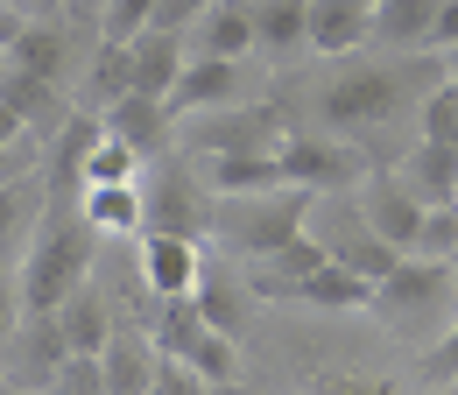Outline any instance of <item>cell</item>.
<instances>
[{
  "instance_id": "cell-1",
  "label": "cell",
  "mask_w": 458,
  "mask_h": 395,
  "mask_svg": "<svg viewBox=\"0 0 458 395\" xmlns=\"http://www.w3.org/2000/svg\"><path fill=\"white\" fill-rule=\"evenodd\" d=\"M99 262V226L78 212V198H50L43 226L21 254V311H64V296H78Z\"/></svg>"
},
{
  "instance_id": "cell-2",
  "label": "cell",
  "mask_w": 458,
  "mask_h": 395,
  "mask_svg": "<svg viewBox=\"0 0 458 395\" xmlns=\"http://www.w3.org/2000/svg\"><path fill=\"white\" fill-rule=\"evenodd\" d=\"M409 99H416V78L402 56H339V71L318 85V127L367 134V127H388Z\"/></svg>"
},
{
  "instance_id": "cell-3",
  "label": "cell",
  "mask_w": 458,
  "mask_h": 395,
  "mask_svg": "<svg viewBox=\"0 0 458 395\" xmlns=\"http://www.w3.org/2000/svg\"><path fill=\"white\" fill-rule=\"evenodd\" d=\"M388 332L416 339L423 325H452L458 318V262H430V254H409L395 276L374 289V311Z\"/></svg>"
},
{
  "instance_id": "cell-4",
  "label": "cell",
  "mask_w": 458,
  "mask_h": 395,
  "mask_svg": "<svg viewBox=\"0 0 458 395\" xmlns=\"http://www.w3.org/2000/svg\"><path fill=\"white\" fill-rule=\"evenodd\" d=\"M310 212H318V191L283 184V191H261V198H226L219 233H226L233 254L268 262V254H276V247H289L296 233H310Z\"/></svg>"
},
{
  "instance_id": "cell-5",
  "label": "cell",
  "mask_w": 458,
  "mask_h": 395,
  "mask_svg": "<svg viewBox=\"0 0 458 395\" xmlns=\"http://www.w3.org/2000/svg\"><path fill=\"white\" fill-rule=\"evenodd\" d=\"M289 134V113L276 99H240V107L219 113H198L191 120V156H233V149H283Z\"/></svg>"
},
{
  "instance_id": "cell-6",
  "label": "cell",
  "mask_w": 458,
  "mask_h": 395,
  "mask_svg": "<svg viewBox=\"0 0 458 395\" xmlns=\"http://www.w3.org/2000/svg\"><path fill=\"white\" fill-rule=\"evenodd\" d=\"M276 156H283V176H289V184H303V191H318V198L360 191V184L374 176L367 156H360L345 134H289Z\"/></svg>"
},
{
  "instance_id": "cell-7",
  "label": "cell",
  "mask_w": 458,
  "mask_h": 395,
  "mask_svg": "<svg viewBox=\"0 0 458 395\" xmlns=\"http://www.w3.org/2000/svg\"><path fill=\"white\" fill-rule=\"evenodd\" d=\"M148 198V233H212V184L198 176V163H156V176H141Z\"/></svg>"
},
{
  "instance_id": "cell-8",
  "label": "cell",
  "mask_w": 458,
  "mask_h": 395,
  "mask_svg": "<svg viewBox=\"0 0 458 395\" xmlns=\"http://www.w3.org/2000/svg\"><path fill=\"white\" fill-rule=\"evenodd\" d=\"M7 382L29 395H50L64 382V367H71V339H64L57 311H21V325H14V339H7Z\"/></svg>"
},
{
  "instance_id": "cell-9",
  "label": "cell",
  "mask_w": 458,
  "mask_h": 395,
  "mask_svg": "<svg viewBox=\"0 0 458 395\" xmlns=\"http://www.w3.org/2000/svg\"><path fill=\"white\" fill-rule=\"evenodd\" d=\"M360 219L374 226L381 240H395L402 254H416V240H423V219H430V198H416L402 169H374V176L360 184Z\"/></svg>"
},
{
  "instance_id": "cell-10",
  "label": "cell",
  "mask_w": 458,
  "mask_h": 395,
  "mask_svg": "<svg viewBox=\"0 0 458 395\" xmlns=\"http://www.w3.org/2000/svg\"><path fill=\"white\" fill-rule=\"evenodd\" d=\"M198 282H205V240L141 233V289L148 296H198Z\"/></svg>"
},
{
  "instance_id": "cell-11",
  "label": "cell",
  "mask_w": 458,
  "mask_h": 395,
  "mask_svg": "<svg viewBox=\"0 0 458 395\" xmlns=\"http://www.w3.org/2000/svg\"><path fill=\"white\" fill-rule=\"evenodd\" d=\"M0 99L29 120V134L36 142H57L64 120L78 113V99H71V85H57V78H43V71H21V64H7L0 71Z\"/></svg>"
},
{
  "instance_id": "cell-12",
  "label": "cell",
  "mask_w": 458,
  "mask_h": 395,
  "mask_svg": "<svg viewBox=\"0 0 458 395\" xmlns=\"http://www.w3.org/2000/svg\"><path fill=\"white\" fill-rule=\"evenodd\" d=\"M247 99V71L240 56H191L183 78L170 92V113L176 120H198V113H219V107H240Z\"/></svg>"
},
{
  "instance_id": "cell-13",
  "label": "cell",
  "mask_w": 458,
  "mask_h": 395,
  "mask_svg": "<svg viewBox=\"0 0 458 395\" xmlns=\"http://www.w3.org/2000/svg\"><path fill=\"white\" fill-rule=\"evenodd\" d=\"M198 176L212 184V198H261L283 191V156L276 149H233V156H198Z\"/></svg>"
},
{
  "instance_id": "cell-14",
  "label": "cell",
  "mask_w": 458,
  "mask_h": 395,
  "mask_svg": "<svg viewBox=\"0 0 458 395\" xmlns=\"http://www.w3.org/2000/svg\"><path fill=\"white\" fill-rule=\"evenodd\" d=\"M310 50L332 64L374 50V0H310Z\"/></svg>"
},
{
  "instance_id": "cell-15",
  "label": "cell",
  "mask_w": 458,
  "mask_h": 395,
  "mask_svg": "<svg viewBox=\"0 0 458 395\" xmlns=\"http://www.w3.org/2000/svg\"><path fill=\"white\" fill-rule=\"evenodd\" d=\"M183 43H191V56H240V64H247V56L261 50V29H254V0H212Z\"/></svg>"
},
{
  "instance_id": "cell-16",
  "label": "cell",
  "mask_w": 458,
  "mask_h": 395,
  "mask_svg": "<svg viewBox=\"0 0 458 395\" xmlns=\"http://www.w3.org/2000/svg\"><path fill=\"white\" fill-rule=\"evenodd\" d=\"M78 29H85V21H71V14H57V21H21V36L7 43V64H21V71H43V78L71 85Z\"/></svg>"
},
{
  "instance_id": "cell-17",
  "label": "cell",
  "mask_w": 458,
  "mask_h": 395,
  "mask_svg": "<svg viewBox=\"0 0 458 395\" xmlns=\"http://www.w3.org/2000/svg\"><path fill=\"white\" fill-rule=\"evenodd\" d=\"M156 367H163V353H156V339L141 332V325H120L106 339V353H99L106 395H156Z\"/></svg>"
},
{
  "instance_id": "cell-18",
  "label": "cell",
  "mask_w": 458,
  "mask_h": 395,
  "mask_svg": "<svg viewBox=\"0 0 458 395\" xmlns=\"http://www.w3.org/2000/svg\"><path fill=\"white\" fill-rule=\"evenodd\" d=\"M437 7L445 0H374V50L423 56L437 43Z\"/></svg>"
},
{
  "instance_id": "cell-19",
  "label": "cell",
  "mask_w": 458,
  "mask_h": 395,
  "mask_svg": "<svg viewBox=\"0 0 458 395\" xmlns=\"http://www.w3.org/2000/svg\"><path fill=\"white\" fill-rule=\"evenodd\" d=\"M78 212L99 226V240H141V233H148L141 184H85V191H78Z\"/></svg>"
},
{
  "instance_id": "cell-20",
  "label": "cell",
  "mask_w": 458,
  "mask_h": 395,
  "mask_svg": "<svg viewBox=\"0 0 458 395\" xmlns=\"http://www.w3.org/2000/svg\"><path fill=\"white\" fill-rule=\"evenodd\" d=\"M127 50H134V92H148V99H163V107H170L176 78H183V64H191V43L170 36V29H141Z\"/></svg>"
},
{
  "instance_id": "cell-21",
  "label": "cell",
  "mask_w": 458,
  "mask_h": 395,
  "mask_svg": "<svg viewBox=\"0 0 458 395\" xmlns=\"http://www.w3.org/2000/svg\"><path fill=\"white\" fill-rule=\"evenodd\" d=\"M289 304H310V311H332V318H352V311H374V282L352 276L339 254L325 262V269H310V276L289 289Z\"/></svg>"
},
{
  "instance_id": "cell-22",
  "label": "cell",
  "mask_w": 458,
  "mask_h": 395,
  "mask_svg": "<svg viewBox=\"0 0 458 395\" xmlns=\"http://www.w3.org/2000/svg\"><path fill=\"white\" fill-rule=\"evenodd\" d=\"M127 92H134V50L99 36V50L85 56V78H78L71 99H78V113H106V107H120Z\"/></svg>"
},
{
  "instance_id": "cell-23",
  "label": "cell",
  "mask_w": 458,
  "mask_h": 395,
  "mask_svg": "<svg viewBox=\"0 0 458 395\" xmlns=\"http://www.w3.org/2000/svg\"><path fill=\"white\" fill-rule=\"evenodd\" d=\"M99 120H106V134H120V142L141 149V156H163V149H170V127H176V113L163 107V99H148V92H127V99L106 107Z\"/></svg>"
},
{
  "instance_id": "cell-24",
  "label": "cell",
  "mask_w": 458,
  "mask_h": 395,
  "mask_svg": "<svg viewBox=\"0 0 458 395\" xmlns=\"http://www.w3.org/2000/svg\"><path fill=\"white\" fill-rule=\"evenodd\" d=\"M325 247L339 254V262H345V269H352V276H367V282H374V289H381V282H388V276H395V269H402V262H409V254H402L395 240H381V233H374V226L360 219V212H352V219H345V233H332Z\"/></svg>"
},
{
  "instance_id": "cell-25",
  "label": "cell",
  "mask_w": 458,
  "mask_h": 395,
  "mask_svg": "<svg viewBox=\"0 0 458 395\" xmlns=\"http://www.w3.org/2000/svg\"><path fill=\"white\" fill-rule=\"evenodd\" d=\"M254 29H261V56L289 64L310 50V0H254Z\"/></svg>"
},
{
  "instance_id": "cell-26",
  "label": "cell",
  "mask_w": 458,
  "mask_h": 395,
  "mask_svg": "<svg viewBox=\"0 0 458 395\" xmlns=\"http://www.w3.org/2000/svg\"><path fill=\"white\" fill-rule=\"evenodd\" d=\"M395 169L409 176V191L430 198V205H452V198H458V149H452V142H423V134H416L409 156H402Z\"/></svg>"
},
{
  "instance_id": "cell-27",
  "label": "cell",
  "mask_w": 458,
  "mask_h": 395,
  "mask_svg": "<svg viewBox=\"0 0 458 395\" xmlns=\"http://www.w3.org/2000/svg\"><path fill=\"white\" fill-rule=\"evenodd\" d=\"M57 325H64V339H71V353H106V339L120 332L114 304H106V296H99V282H85V289H78V296H64Z\"/></svg>"
},
{
  "instance_id": "cell-28",
  "label": "cell",
  "mask_w": 458,
  "mask_h": 395,
  "mask_svg": "<svg viewBox=\"0 0 458 395\" xmlns=\"http://www.w3.org/2000/svg\"><path fill=\"white\" fill-rule=\"evenodd\" d=\"M43 176H14V184H0V254L14 262V254H29V240H36V212H43Z\"/></svg>"
},
{
  "instance_id": "cell-29",
  "label": "cell",
  "mask_w": 458,
  "mask_h": 395,
  "mask_svg": "<svg viewBox=\"0 0 458 395\" xmlns=\"http://www.w3.org/2000/svg\"><path fill=\"white\" fill-rule=\"evenodd\" d=\"M212 332L205 325V311H198V296H156V318H148V339H156V353H170V360H191V346Z\"/></svg>"
},
{
  "instance_id": "cell-30",
  "label": "cell",
  "mask_w": 458,
  "mask_h": 395,
  "mask_svg": "<svg viewBox=\"0 0 458 395\" xmlns=\"http://www.w3.org/2000/svg\"><path fill=\"white\" fill-rule=\"evenodd\" d=\"M247 304H254V282H233L226 269H212V262H205V282H198V311H205V325H219V332L240 339Z\"/></svg>"
},
{
  "instance_id": "cell-31",
  "label": "cell",
  "mask_w": 458,
  "mask_h": 395,
  "mask_svg": "<svg viewBox=\"0 0 458 395\" xmlns=\"http://www.w3.org/2000/svg\"><path fill=\"white\" fill-rule=\"evenodd\" d=\"M141 163H148L141 149H127L120 134H99L92 156H85V184H141ZM85 184H78V191H85Z\"/></svg>"
},
{
  "instance_id": "cell-32",
  "label": "cell",
  "mask_w": 458,
  "mask_h": 395,
  "mask_svg": "<svg viewBox=\"0 0 458 395\" xmlns=\"http://www.w3.org/2000/svg\"><path fill=\"white\" fill-rule=\"evenodd\" d=\"M191 367H198L205 382H247V374H240V339L219 332V325H212V332L191 346Z\"/></svg>"
},
{
  "instance_id": "cell-33",
  "label": "cell",
  "mask_w": 458,
  "mask_h": 395,
  "mask_svg": "<svg viewBox=\"0 0 458 395\" xmlns=\"http://www.w3.org/2000/svg\"><path fill=\"white\" fill-rule=\"evenodd\" d=\"M416 134H423V142H452V134H458V85H452V78H437V85L423 92Z\"/></svg>"
},
{
  "instance_id": "cell-34",
  "label": "cell",
  "mask_w": 458,
  "mask_h": 395,
  "mask_svg": "<svg viewBox=\"0 0 458 395\" xmlns=\"http://www.w3.org/2000/svg\"><path fill=\"white\" fill-rule=\"evenodd\" d=\"M303 395H395V382H381V374H360V367H318Z\"/></svg>"
},
{
  "instance_id": "cell-35",
  "label": "cell",
  "mask_w": 458,
  "mask_h": 395,
  "mask_svg": "<svg viewBox=\"0 0 458 395\" xmlns=\"http://www.w3.org/2000/svg\"><path fill=\"white\" fill-rule=\"evenodd\" d=\"M148 21H156V0H106L99 7V36L106 43H134Z\"/></svg>"
},
{
  "instance_id": "cell-36",
  "label": "cell",
  "mask_w": 458,
  "mask_h": 395,
  "mask_svg": "<svg viewBox=\"0 0 458 395\" xmlns=\"http://www.w3.org/2000/svg\"><path fill=\"white\" fill-rule=\"evenodd\" d=\"M423 389H458V318L423 346Z\"/></svg>"
},
{
  "instance_id": "cell-37",
  "label": "cell",
  "mask_w": 458,
  "mask_h": 395,
  "mask_svg": "<svg viewBox=\"0 0 458 395\" xmlns=\"http://www.w3.org/2000/svg\"><path fill=\"white\" fill-rule=\"evenodd\" d=\"M50 395H106V374H99V353H71V367H64V382Z\"/></svg>"
},
{
  "instance_id": "cell-38",
  "label": "cell",
  "mask_w": 458,
  "mask_h": 395,
  "mask_svg": "<svg viewBox=\"0 0 458 395\" xmlns=\"http://www.w3.org/2000/svg\"><path fill=\"white\" fill-rule=\"evenodd\" d=\"M156 395H205V374H198L191 360H170V353H163V367H156Z\"/></svg>"
},
{
  "instance_id": "cell-39",
  "label": "cell",
  "mask_w": 458,
  "mask_h": 395,
  "mask_svg": "<svg viewBox=\"0 0 458 395\" xmlns=\"http://www.w3.org/2000/svg\"><path fill=\"white\" fill-rule=\"evenodd\" d=\"M205 7H212V0H156V21H148V29H170V36H191Z\"/></svg>"
},
{
  "instance_id": "cell-40",
  "label": "cell",
  "mask_w": 458,
  "mask_h": 395,
  "mask_svg": "<svg viewBox=\"0 0 458 395\" xmlns=\"http://www.w3.org/2000/svg\"><path fill=\"white\" fill-rule=\"evenodd\" d=\"M14 325H21V282H0V353H7Z\"/></svg>"
},
{
  "instance_id": "cell-41",
  "label": "cell",
  "mask_w": 458,
  "mask_h": 395,
  "mask_svg": "<svg viewBox=\"0 0 458 395\" xmlns=\"http://www.w3.org/2000/svg\"><path fill=\"white\" fill-rule=\"evenodd\" d=\"M430 50H458V0L437 7V43H430Z\"/></svg>"
},
{
  "instance_id": "cell-42",
  "label": "cell",
  "mask_w": 458,
  "mask_h": 395,
  "mask_svg": "<svg viewBox=\"0 0 458 395\" xmlns=\"http://www.w3.org/2000/svg\"><path fill=\"white\" fill-rule=\"evenodd\" d=\"M0 142H7V149H14V142H36V134H29V120L7 107V99H0Z\"/></svg>"
},
{
  "instance_id": "cell-43",
  "label": "cell",
  "mask_w": 458,
  "mask_h": 395,
  "mask_svg": "<svg viewBox=\"0 0 458 395\" xmlns=\"http://www.w3.org/2000/svg\"><path fill=\"white\" fill-rule=\"evenodd\" d=\"M7 7H14L21 21H57L64 14V0H7Z\"/></svg>"
},
{
  "instance_id": "cell-44",
  "label": "cell",
  "mask_w": 458,
  "mask_h": 395,
  "mask_svg": "<svg viewBox=\"0 0 458 395\" xmlns=\"http://www.w3.org/2000/svg\"><path fill=\"white\" fill-rule=\"evenodd\" d=\"M99 7H106V0H64V14H71V21H99Z\"/></svg>"
},
{
  "instance_id": "cell-45",
  "label": "cell",
  "mask_w": 458,
  "mask_h": 395,
  "mask_svg": "<svg viewBox=\"0 0 458 395\" xmlns=\"http://www.w3.org/2000/svg\"><path fill=\"white\" fill-rule=\"evenodd\" d=\"M205 395H254L247 382H205Z\"/></svg>"
},
{
  "instance_id": "cell-46",
  "label": "cell",
  "mask_w": 458,
  "mask_h": 395,
  "mask_svg": "<svg viewBox=\"0 0 458 395\" xmlns=\"http://www.w3.org/2000/svg\"><path fill=\"white\" fill-rule=\"evenodd\" d=\"M445 78H452V85H458V50H445Z\"/></svg>"
},
{
  "instance_id": "cell-47",
  "label": "cell",
  "mask_w": 458,
  "mask_h": 395,
  "mask_svg": "<svg viewBox=\"0 0 458 395\" xmlns=\"http://www.w3.org/2000/svg\"><path fill=\"white\" fill-rule=\"evenodd\" d=\"M0 395H29V389H14V382H0Z\"/></svg>"
},
{
  "instance_id": "cell-48",
  "label": "cell",
  "mask_w": 458,
  "mask_h": 395,
  "mask_svg": "<svg viewBox=\"0 0 458 395\" xmlns=\"http://www.w3.org/2000/svg\"><path fill=\"white\" fill-rule=\"evenodd\" d=\"M0 282H7V254H0Z\"/></svg>"
},
{
  "instance_id": "cell-49",
  "label": "cell",
  "mask_w": 458,
  "mask_h": 395,
  "mask_svg": "<svg viewBox=\"0 0 458 395\" xmlns=\"http://www.w3.org/2000/svg\"><path fill=\"white\" fill-rule=\"evenodd\" d=\"M0 71H7V50H0Z\"/></svg>"
},
{
  "instance_id": "cell-50",
  "label": "cell",
  "mask_w": 458,
  "mask_h": 395,
  "mask_svg": "<svg viewBox=\"0 0 458 395\" xmlns=\"http://www.w3.org/2000/svg\"><path fill=\"white\" fill-rule=\"evenodd\" d=\"M452 149H458V134H452Z\"/></svg>"
},
{
  "instance_id": "cell-51",
  "label": "cell",
  "mask_w": 458,
  "mask_h": 395,
  "mask_svg": "<svg viewBox=\"0 0 458 395\" xmlns=\"http://www.w3.org/2000/svg\"><path fill=\"white\" fill-rule=\"evenodd\" d=\"M452 395H458V389H452Z\"/></svg>"
}]
</instances>
